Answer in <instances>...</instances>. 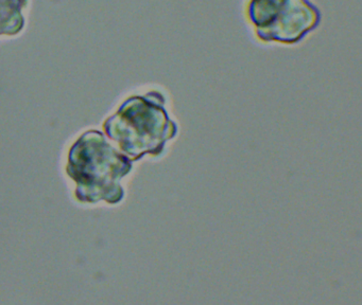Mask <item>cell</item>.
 I'll return each instance as SVG.
<instances>
[{
	"label": "cell",
	"mask_w": 362,
	"mask_h": 305,
	"mask_svg": "<svg viewBox=\"0 0 362 305\" xmlns=\"http://www.w3.org/2000/svg\"><path fill=\"white\" fill-rule=\"evenodd\" d=\"M247 17L262 42H300L321 21V13L309 0H250Z\"/></svg>",
	"instance_id": "obj_3"
},
{
	"label": "cell",
	"mask_w": 362,
	"mask_h": 305,
	"mask_svg": "<svg viewBox=\"0 0 362 305\" xmlns=\"http://www.w3.org/2000/svg\"><path fill=\"white\" fill-rule=\"evenodd\" d=\"M28 0H0V35H16L25 25L23 10Z\"/></svg>",
	"instance_id": "obj_4"
},
{
	"label": "cell",
	"mask_w": 362,
	"mask_h": 305,
	"mask_svg": "<svg viewBox=\"0 0 362 305\" xmlns=\"http://www.w3.org/2000/svg\"><path fill=\"white\" fill-rule=\"evenodd\" d=\"M164 105L165 97L158 91L129 97L105 121V133L133 159L160 152L163 136H173L177 129Z\"/></svg>",
	"instance_id": "obj_2"
},
{
	"label": "cell",
	"mask_w": 362,
	"mask_h": 305,
	"mask_svg": "<svg viewBox=\"0 0 362 305\" xmlns=\"http://www.w3.org/2000/svg\"><path fill=\"white\" fill-rule=\"evenodd\" d=\"M131 169L132 161L112 146L101 131H88L69 150L66 173L75 181L78 201L115 205L124 198L120 181Z\"/></svg>",
	"instance_id": "obj_1"
}]
</instances>
